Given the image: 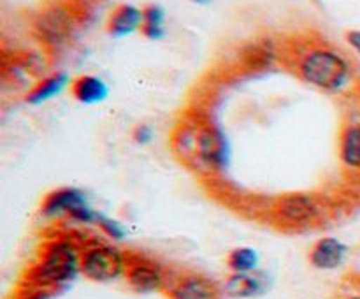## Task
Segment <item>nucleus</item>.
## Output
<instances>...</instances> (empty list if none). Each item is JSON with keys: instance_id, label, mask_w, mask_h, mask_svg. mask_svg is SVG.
<instances>
[{"instance_id": "nucleus-1", "label": "nucleus", "mask_w": 360, "mask_h": 299, "mask_svg": "<svg viewBox=\"0 0 360 299\" xmlns=\"http://www.w3.org/2000/svg\"><path fill=\"white\" fill-rule=\"evenodd\" d=\"M81 248L83 243L76 238L49 239L25 273V292L46 294L72 281L81 273Z\"/></svg>"}, {"instance_id": "nucleus-2", "label": "nucleus", "mask_w": 360, "mask_h": 299, "mask_svg": "<svg viewBox=\"0 0 360 299\" xmlns=\"http://www.w3.org/2000/svg\"><path fill=\"white\" fill-rule=\"evenodd\" d=\"M179 151L211 172L224 171L229 165V143L225 134L213 123H202L190 130H181L178 137Z\"/></svg>"}, {"instance_id": "nucleus-3", "label": "nucleus", "mask_w": 360, "mask_h": 299, "mask_svg": "<svg viewBox=\"0 0 360 299\" xmlns=\"http://www.w3.org/2000/svg\"><path fill=\"white\" fill-rule=\"evenodd\" d=\"M299 76L320 90L340 91L350 81L352 67L341 53L330 48H315L299 62Z\"/></svg>"}, {"instance_id": "nucleus-4", "label": "nucleus", "mask_w": 360, "mask_h": 299, "mask_svg": "<svg viewBox=\"0 0 360 299\" xmlns=\"http://www.w3.org/2000/svg\"><path fill=\"white\" fill-rule=\"evenodd\" d=\"M327 208L315 193H287L273 206V220L283 231H306L323 220Z\"/></svg>"}, {"instance_id": "nucleus-5", "label": "nucleus", "mask_w": 360, "mask_h": 299, "mask_svg": "<svg viewBox=\"0 0 360 299\" xmlns=\"http://www.w3.org/2000/svg\"><path fill=\"white\" fill-rule=\"evenodd\" d=\"M125 273V252L109 243H83L81 248V274L91 281H111Z\"/></svg>"}, {"instance_id": "nucleus-6", "label": "nucleus", "mask_w": 360, "mask_h": 299, "mask_svg": "<svg viewBox=\"0 0 360 299\" xmlns=\"http://www.w3.org/2000/svg\"><path fill=\"white\" fill-rule=\"evenodd\" d=\"M41 215L46 218L67 217L79 224L97 225L101 213L88 204L86 196L74 186H60L46 193L41 201Z\"/></svg>"}, {"instance_id": "nucleus-7", "label": "nucleus", "mask_w": 360, "mask_h": 299, "mask_svg": "<svg viewBox=\"0 0 360 299\" xmlns=\"http://www.w3.org/2000/svg\"><path fill=\"white\" fill-rule=\"evenodd\" d=\"M125 281L136 292L146 294V292L164 291L167 284L169 271L151 257L141 252L129 250L125 252Z\"/></svg>"}, {"instance_id": "nucleus-8", "label": "nucleus", "mask_w": 360, "mask_h": 299, "mask_svg": "<svg viewBox=\"0 0 360 299\" xmlns=\"http://www.w3.org/2000/svg\"><path fill=\"white\" fill-rule=\"evenodd\" d=\"M167 299H221L217 281L197 271L169 273L164 291Z\"/></svg>"}, {"instance_id": "nucleus-9", "label": "nucleus", "mask_w": 360, "mask_h": 299, "mask_svg": "<svg viewBox=\"0 0 360 299\" xmlns=\"http://www.w3.org/2000/svg\"><path fill=\"white\" fill-rule=\"evenodd\" d=\"M39 37L49 46H62L74 32V18L63 7H49L39 14L35 21Z\"/></svg>"}, {"instance_id": "nucleus-10", "label": "nucleus", "mask_w": 360, "mask_h": 299, "mask_svg": "<svg viewBox=\"0 0 360 299\" xmlns=\"http://www.w3.org/2000/svg\"><path fill=\"white\" fill-rule=\"evenodd\" d=\"M347 252L348 248L343 241L333 238V236H327V238H320L319 241L313 243L311 250L308 253V259L309 264L316 267V269L330 271L343 264Z\"/></svg>"}, {"instance_id": "nucleus-11", "label": "nucleus", "mask_w": 360, "mask_h": 299, "mask_svg": "<svg viewBox=\"0 0 360 299\" xmlns=\"http://www.w3.org/2000/svg\"><path fill=\"white\" fill-rule=\"evenodd\" d=\"M143 27V9L132 6V4H120L111 11L108 18V34L112 37H127L134 32L141 30Z\"/></svg>"}, {"instance_id": "nucleus-12", "label": "nucleus", "mask_w": 360, "mask_h": 299, "mask_svg": "<svg viewBox=\"0 0 360 299\" xmlns=\"http://www.w3.org/2000/svg\"><path fill=\"white\" fill-rule=\"evenodd\" d=\"M70 94L81 104L94 106L101 104L109 97V87L102 77L94 74H81L70 83Z\"/></svg>"}, {"instance_id": "nucleus-13", "label": "nucleus", "mask_w": 360, "mask_h": 299, "mask_svg": "<svg viewBox=\"0 0 360 299\" xmlns=\"http://www.w3.org/2000/svg\"><path fill=\"white\" fill-rule=\"evenodd\" d=\"M70 83H72V79H70V76L65 70L49 74V76L37 81V83L28 90V94L25 95V102L30 106L44 104V102L51 101L56 95L62 94L67 87H70Z\"/></svg>"}, {"instance_id": "nucleus-14", "label": "nucleus", "mask_w": 360, "mask_h": 299, "mask_svg": "<svg viewBox=\"0 0 360 299\" xmlns=\"http://www.w3.org/2000/svg\"><path fill=\"white\" fill-rule=\"evenodd\" d=\"M266 280L257 271L232 273L225 281V292L232 298H253L266 291Z\"/></svg>"}, {"instance_id": "nucleus-15", "label": "nucleus", "mask_w": 360, "mask_h": 299, "mask_svg": "<svg viewBox=\"0 0 360 299\" xmlns=\"http://www.w3.org/2000/svg\"><path fill=\"white\" fill-rule=\"evenodd\" d=\"M340 157L345 165L360 169V123L347 125L341 132Z\"/></svg>"}, {"instance_id": "nucleus-16", "label": "nucleus", "mask_w": 360, "mask_h": 299, "mask_svg": "<svg viewBox=\"0 0 360 299\" xmlns=\"http://www.w3.org/2000/svg\"><path fill=\"white\" fill-rule=\"evenodd\" d=\"M141 34L151 41H160L165 37V11L157 4L143 7V27Z\"/></svg>"}, {"instance_id": "nucleus-17", "label": "nucleus", "mask_w": 360, "mask_h": 299, "mask_svg": "<svg viewBox=\"0 0 360 299\" xmlns=\"http://www.w3.org/2000/svg\"><path fill=\"white\" fill-rule=\"evenodd\" d=\"M227 267L232 273H252L257 271V264H259V255L253 248L248 246H239V248L231 250L227 253Z\"/></svg>"}, {"instance_id": "nucleus-18", "label": "nucleus", "mask_w": 360, "mask_h": 299, "mask_svg": "<svg viewBox=\"0 0 360 299\" xmlns=\"http://www.w3.org/2000/svg\"><path fill=\"white\" fill-rule=\"evenodd\" d=\"M246 60L250 67H266L273 60V49L267 42H255L246 51Z\"/></svg>"}, {"instance_id": "nucleus-19", "label": "nucleus", "mask_w": 360, "mask_h": 299, "mask_svg": "<svg viewBox=\"0 0 360 299\" xmlns=\"http://www.w3.org/2000/svg\"><path fill=\"white\" fill-rule=\"evenodd\" d=\"M97 227H101V231L112 239H122L123 236H125V229H123V225L120 224V222L112 220V218L104 217V215L98 217Z\"/></svg>"}, {"instance_id": "nucleus-20", "label": "nucleus", "mask_w": 360, "mask_h": 299, "mask_svg": "<svg viewBox=\"0 0 360 299\" xmlns=\"http://www.w3.org/2000/svg\"><path fill=\"white\" fill-rule=\"evenodd\" d=\"M153 127L148 125V123H141V125H137L136 129L132 130V139L134 143L141 144V146H144V144L151 143V139H153Z\"/></svg>"}, {"instance_id": "nucleus-21", "label": "nucleus", "mask_w": 360, "mask_h": 299, "mask_svg": "<svg viewBox=\"0 0 360 299\" xmlns=\"http://www.w3.org/2000/svg\"><path fill=\"white\" fill-rule=\"evenodd\" d=\"M347 42L352 46L355 53L360 55V30H348L347 32Z\"/></svg>"}, {"instance_id": "nucleus-22", "label": "nucleus", "mask_w": 360, "mask_h": 299, "mask_svg": "<svg viewBox=\"0 0 360 299\" xmlns=\"http://www.w3.org/2000/svg\"><path fill=\"white\" fill-rule=\"evenodd\" d=\"M18 299H48L46 294H35V292H25Z\"/></svg>"}, {"instance_id": "nucleus-23", "label": "nucleus", "mask_w": 360, "mask_h": 299, "mask_svg": "<svg viewBox=\"0 0 360 299\" xmlns=\"http://www.w3.org/2000/svg\"><path fill=\"white\" fill-rule=\"evenodd\" d=\"M193 4H199V6H206V4H210L211 0H192Z\"/></svg>"}, {"instance_id": "nucleus-24", "label": "nucleus", "mask_w": 360, "mask_h": 299, "mask_svg": "<svg viewBox=\"0 0 360 299\" xmlns=\"http://www.w3.org/2000/svg\"><path fill=\"white\" fill-rule=\"evenodd\" d=\"M347 299H360V294H357V295H350V298H347Z\"/></svg>"}]
</instances>
